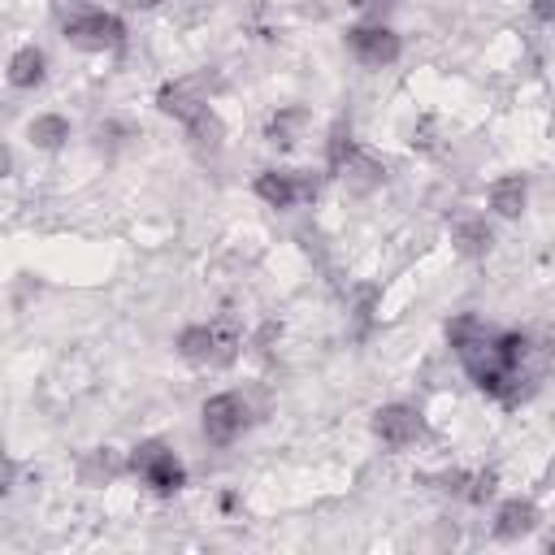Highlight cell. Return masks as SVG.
Here are the masks:
<instances>
[{"mask_svg":"<svg viewBox=\"0 0 555 555\" xmlns=\"http://www.w3.org/2000/svg\"><path fill=\"white\" fill-rule=\"evenodd\" d=\"M447 338L460 356V364L468 369V377L503 399V403H520L529 390H533V369H529V356H533V343L525 334H503L494 325H486L481 317H455L447 325Z\"/></svg>","mask_w":555,"mask_h":555,"instance_id":"6da1fadb","label":"cell"},{"mask_svg":"<svg viewBox=\"0 0 555 555\" xmlns=\"http://www.w3.org/2000/svg\"><path fill=\"white\" fill-rule=\"evenodd\" d=\"M130 468H134V473H139L156 494H178V490H182V481H186L182 460H178L160 438L139 442V447L130 451Z\"/></svg>","mask_w":555,"mask_h":555,"instance_id":"7a4b0ae2","label":"cell"},{"mask_svg":"<svg viewBox=\"0 0 555 555\" xmlns=\"http://www.w3.org/2000/svg\"><path fill=\"white\" fill-rule=\"evenodd\" d=\"M247 421H251V408H247V399H243V395H234V390L212 395V399L204 403V412H199L204 438H208L212 447H230V442L247 429Z\"/></svg>","mask_w":555,"mask_h":555,"instance_id":"3957f363","label":"cell"},{"mask_svg":"<svg viewBox=\"0 0 555 555\" xmlns=\"http://www.w3.org/2000/svg\"><path fill=\"white\" fill-rule=\"evenodd\" d=\"M178 351L195 364H230L238 356V334L225 325H186L178 334Z\"/></svg>","mask_w":555,"mask_h":555,"instance_id":"277c9868","label":"cell"},{"mask_svg":"<svg viewBox=\"0 0 555 555\" xmlns=\"http://www.w3.org/2000/svg\"><path fill=\"white\" fill-rule=\"evenodd\" d=\"M65 35H69L78 48L104 52V48H121L126 26H121V17H113V13H104V9H78V13L65 22Z\"/></svg>","mask_w":555,"mask_h":555,"instance_id":"5b68a950","label":"cell"},{"mask_svg":"<svg viewBox=\"0 0 555 555\" xmlns=\"http://www.w3.org/2000/svg\"><path fill=\"white\" fill-rule=\"evenodd\" d=\"M256 195L269 208H295V204H304V199L317 195V178L304 173V169H264L256 178Z\"/></svg>","mask_w":555,"mask_h":555,"instance_id":"8992f818","label":"cell"},{"mask_svg":"<svg viewBox=\"0 0 555 555\" xmlns=\"http://www.w3.org/2000/svg\"><path fill=\"white\" fill-rule=\"evenodd\" d=\"M373 434L382 438V447L403 451V447H412V442L425 434V421H421V412L408 408V403H382V408L373 412Z\"/></svg>","mask_w":555,"mask_h":555,"instance_id":"52a82bcc","label":"cell"},{"mask_svg":"<svg viewBox=\"0 0 555 555\" xmlns=\"http://www.w3.org/2000/svg\"><path fill=\"white\" fill-rule=\"evenodd\" d=\"M347 48H351V56H356L360 65H369V69L395 65L399 52H403V43H399V35H395L390 26H356V30H347Z\"/></svg>","mask_w":555,"mask_h":555,"instance_id":"ba28073f","label":"cell"},{"mask_svg":"<svg viewBox=\"0 0 555 555\" xmlns=\"http://www.w3.org/2000/svg\"><path fill=\"white\" fill-rule=\"evenodd\" d=\"M156 104H160V113L178 117L182 126H191L195 117H204V113H208V100H204V95H199L191 82H169V87H160Z\"/></svg>","mask_w":555,"mask_h":555,"instance_id":"9c48e42d","label":"cell"},{"mask_svg":"<svg viewBox=\"0 0 555 555\" xmlns=\"http://www.w3.org/2000/svg\"><path fill=\"white\" fill-rule=\"evenodd\" d=\"M538 525V507L529 499H507L494 516V538H525Z\"/></svg>","mask_w":555,"mask_h":555,"instance_id":"30bf717a","label":"cell"},{"mask_svg":"<svg viewBox=\"0 0 555 555\" xmlns=\"http://www.w3.org/2000/svg\"><path fill=\"white\" fill-rule=\"evenodd\" d=\"M525 199H529V182L520 173H507V178H499L490 186V208L499 217H520L525 212Z\"/></svg>","mask_w":555,"mask_h":555,"instance_id":"8fae6325","label":"cell"},{"mask_svg":"<svg viewBox=\"0 0 555 555\" xmlns=\"http://www.w3.org/2000/svg\"><path fill=\"white\" fill-rule=\"evenodd\" d=\"M9 82L13 87H39L43 82V52L39 48H17L9 61Z\"/></svg>","mask_w":555,"mask_h":555,"instance_id":"7c38bea8","label":"cell"},{"mask_svg":"<svg viewBox=\"0 0 555 555\" xmlns=\"http://www.w3.org/2000/svg\"><path fill=\"white\" fill-rule=\"evenodd\" d=\"M490 225L481 221V217H464V221H455V247L464 251V256H486L490 251Z\"/></svg>","mask_w":555,"mask_h":555,"instance_id":"4fadbf2b","label":"cell"},{"mask_svg":"<svg viewBox=\"0 0 555 555\" xmlns=\"http://www.w3.org/2000/svg\"><path fill=\"white\" fill-rule=\"evenodd\" d=\"M65 139H69V121H65V117L43 113V117L30 121V143H35V147H48V152H52V147H61Z\"/></svg>","mask_w":555,"mask_h":555,"instance_id":"5bb4252c","label":"cell"},{"mask_svg":"<svg viewBox=\"0 0 555 555\" xmlns=\"http://www.w3.org/2000/svg\"><path fill=\"white\" fill-rule=\"evenodd\" d=\"M308 126V113L304 108H282L273 121H269V143H278V147H291L295 143V134Z\"/></svg>","mask_w":555,"mask_h":555,"instance_id":"9a60e30c","label":"cell"},{"mask_svg":"<svg viewBox=\"0 0 555 555\" xmlns=\"http://www.w3.org/2000/svg\"><path fill=\"white\" fill-rule=\"evenodd\" d=\"M186 134H191L195 152H217V147H221V121H217V113L208 108L204 117H195V121L186 126Z\"/></svg>","mask_w":555,"mask_h":555,"instance_id":"2e32d148","label":"cell"},{"mask_svg":"<svg viewBox=\"0 0 555 555\" xmlns=\"http://www.w3.org/2000/svg\"><path fill=\"white\" fill-rule=\"evenodd\" d=\"M117 468H121V460H117L113 451H95V455H91V468H87V481H91L95 473H104V477H113Z\"/></svg>","mask_w":555,"mask_h":555,"instance_id":"e0dca14e","label":"cell"},{"mask_svg":"<svg viewBox=\"0 0 555 555\" xmlns=\"http://www.w3.org/2000/svg\"><path fill=\"white\" fill-rule=\"evenodd\" d=\"M533 17L538 22H555V0H533Z\"/></svg>","mask_w":555,"mask_h":555,"instance_id":"ac0fdd59","label":"cell"},{"mask_svg":"<svg viewBox=\"0 0 555 555\" xmlns=\"http://www.w3.org/2000/svg\"><path fill=\"white\" fill-rule=\"evenodd\" d=\"M351 4H360V9H377V4H390V0H351Z\"/></svg>","mask_w":555,"mask_h":555,"instance_id":"d6986e66","label":"cell"},{"mask_svg":"<svg viewBox=\"0 0 555 555\" xmlns=\"http://www.w3.org/2000/svg\"><path fill=\"white\" fill-rule=\"evenodd\" d=\"M546 546H551V551H555V533H551V538H546Z\"/></svg>","mask_w":555,"mask_h":555,"instance_id":"ffe728a7","label":"cell"},{"mask_svg":"<svg viewBox=\"0 0 555 555\" xmlns=\"http://www.w3.org/2000/svg\"><path fill=\"white\" fill-rule=\"evenodd\" d=\"M134 4H160V0H134Z\"/></svg>","mask_w":555,"mask_h":555,"instance_id":"44dd1931","label":"cell"}]
</instances>
